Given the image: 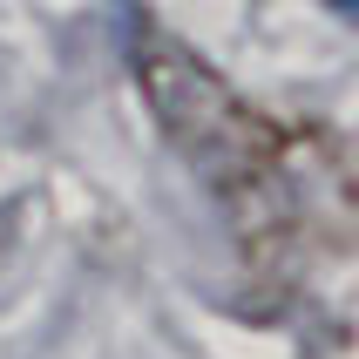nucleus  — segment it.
Wrapping results in <instances>:
<instances>
[{
	"instance_id": "nucleus-1",
	"label": "nucleus",
	"mask_w": 359,
	"mask_h": 359,
	"mask_svg": "<svg viewBox=\"0 0 359 359\" xmlns=\"http://www.w3.org/2000/svg\"><path fill=\"white\" fill-rule=\"evenodd\" d=\"M129 68H136V88L163 142L203 177V190L224 203V217L244 238L278 231L285 203H292V156H285L278 122L258 116L190 41H177L156 20L129 27Z\"/></svg>"
}]
</instances>
